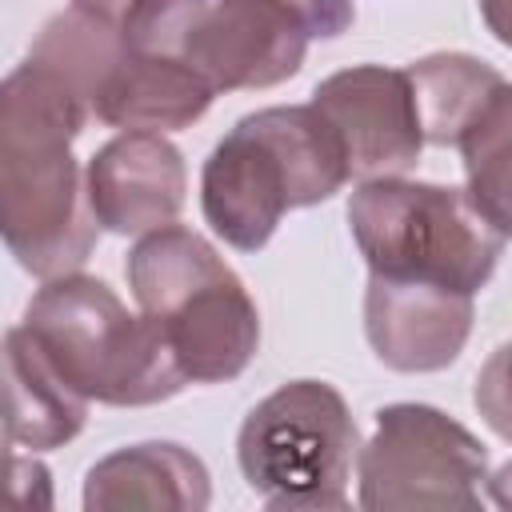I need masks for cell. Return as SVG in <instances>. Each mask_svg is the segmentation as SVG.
I'll list each match as a JSON object with an SVG mask.
<instances>
[{"label":"cell","mask_w":512,"mask_h":512,"mask_svg":"<svg viewBox=\"0 0 512 512\" xmlns=\"http://www.w3.org/2000/svg\"><path fill=\"white\" fill-rule=\"evenodd\" d=\"M132 4L136 0H72V8H80L88 16H100V20H112V24H120Z\"/></svg>","instance_id":"e0dca14e"},{"label":"cell","mask_w":512,"mask_h":512,"mask_svg":"<svg viewBox=\"0 0 512 512\" xmlns=\"http://www.w3.org/2000/svg\"><path fill=\"white\" fill-rule=\"evenodd\" d=\"M404 72L412 84L420 136L436 148H456L496 108L512 104L508 76L468 52H432L412 60Z\"/></svg>","instance_id":"9a60e30c"},{"label":"cell","mask_w":512,"mask_h":512,"mask_svg":"<svg viewBox=\"0 0 512 512\" xmlns=\"http://www.w3.org/2000/svg\"><path fill=\"white\" fill-rule=\"evenodd\" d=\"M88 424V400L76 396L52 368L24 324L0 340V428L28 452H52L76 440Z\"/></svg>","instance_id":"5bb4252c"},{"label":"cell","mask_w":512,"mask_h":512,"mask_svg":"<svg viewBox=\"0 0 512 512\" xmlns=\"http://www.w3.org/2000/svg\"><path fill=\"white\" fill-rule=\"evenodd\" d=\"M88 112L124 132H180L192 128L216 100L212 84L184 60L128 48L120 28L100 68L84 88Z\"/></svg>","instance_id":"7c38bea8"},{"label":"cell","mask_w":512,"mask_h":512,"mask_svg":"<svg viewBox=\"0 0 512 512\" xmlns=\"http://www.w3.org/2000/svg\"><path fill=\"white\" fill-rule=\"evenodd\" d=\"M352 20V0H136L116 28L128 48L184 60L220 96L292 80L308 44Z\"/></svg>","instance_id":"7a4b0ae2"},{"label":"cell","mask_w":512,"mask_h":512,"mask_svg":"<svg viewBox=\"0 0 512 512\" xmlns=\"http://www.w3.org/2000/svg\"><path fill=\"white\" fill-rule=\"evenodd\" d=\"M344 148L312 104L240 116L200 172L204 224L236 252H260L292 208L332 200L348 184Z\"/></svg>","instance_id":"3957f363"},{"label":"cell","mask_w":512,"mask_h":512,"mask_svg":"<svg viewBox=\"0 0 512 512\" xmlns=\"http://www.w3.org/2000/svg\"><path fill=\"white\" fill-rule=\"evenodd\" d=\"M348 228L372 276L468 296L488 288L508 244L464 188L408 176L360 180L348 196Z\"/></svg>","instance_id":"8992f818"},{"label":"cell","mask_w":512,"mask_h":512,"mask_svg":"<svg viewBox=\"0 0 512 512\" xmlns=\"http://www.w3.org/2000/svg\"><path fill=\"white\" fill-rule=\"evenodd\" d=\"M508 128H512V104L496 108L456 144L464 156L468 200L504 232H508Z\"/></svg>","instance_id":"2e32d148"},{"label":"cell","mask_w":512,"mask_h":512,"mask_svg":"<svg viewBox=\"0 0 512 512\" xmlns=\"http://www.w3.org/2000/svg\"><path fill=\"white\" fill-rule=\"evenodd\" d=\"M124 276L188 384H224L252 364L260 348L256 300L200 232L172 220L136 236Z\"/></svg>","instance_id":"277c9868"},{"label":"cell","mask_w":512,"mask_h":512,"mask_svg":"<svg viewBox=\"0 0 512 512\" xmlns=\"http://www.w3.org/2000/svg\"><path fill=\"white\" fill-rule=\"evenodd\" d=\"M4 444H8V436H4V428H0V448H4Z\"/></svg>","instance_id":"ac0fdd59"},{"label":"cell","mask_w":512,"mask_h":512,"mask_svg":"<svg viewBox=\"0 0 512 512\" xmlns=\"http://www.w3.org/2000/svg\"><path fill=\"white\" fill-rule=\"evenodd\" d=\"M476 320V296L384 280L368 272L364 288V336L376 360L392 372H440L456 364Z\"/></svg>","instance_id":"8fae6325"},{"label":"cell","mask_w":512,"mask_h":512,"mask_svg":"<svg viewBox=\"0 0 512 512\" xmlns=\"http://www.w3.org/2000/svg\"><path fill=\"white\" fill-rule=\"evenodd\" d=\"M88 120L84 96L44 60L24 56L0 80V244L40 280L76 272L96 248L72 152Z\"/></svg>","instance_id":"6da1fadb"},{"label":"cell","mask_w":512,"mask_h":512,"mask_svg":"<svg viewBox=\"0 0 512 512\" xmlns=\"http://www.w3.org/2000/svg\"><path fill=\"white\" fill-rule=\"evenodd\" d=\"M188 168L164 132H120L84 164V204L96 228L144 236L180 216Z\"/></svg>","instance_id":"30bf717a"},{"label":"cell","mask_w":512,"mask_h":512,"mask_svg":"<svg viewBox=\"0 0 512 512\" xmlns=\"http://www.w3.org/2000/svg\"><path fill=\"white\" fill-rule=\"evenodd\" d=\"M212 504V480L196 452L172 440H144L108 452L84 476L88 512H204Z\"/></svg>","instance_id":"4fadbf2b"},{"label":"cell","mask_w":512,"mask_h":512,"mask_svg":"<svg viewBox=\"0 0 512 512\" xmlns=\"http://www.w3.org/2000/svg\"><path fill=\"white\" fill-rule=\"evenodd\" d=\"M360 448L348 400L324 380H288L236 432V464L272 512H344Z\"/></svg>","instance_id":"52a82bcc"},{"label":"cell","mask_w":512,"mask_h":512,"mask_svg":"<svg viewBox=\"0 0 512 512\" xmlns=\"http://www.w3.org/2000/svg\"><path fill=\"white\" fill-rule=\"evenodd\" d=\"M356 504L364 512L484 508L492 476L488 448L432 404H384L372 436L356 448Z\"/></svg>","instance_id":"ba28073f"},{"label":"cell","mask_w":512,"mask_h":512,"mask_svg":"<svg viewBox=\"0 0 512 512\" xmlns=\"http://www.w3.org/2000/svg\"><path fill=\"white\" fill-rule=\"evenodd\" d=\"M24 328L64 384L88 404L148 408L172 400L188 380L164 336L88 272L48 276L24 308Z\"/></svg>","instance_id":"5b68a950"},{"label":"cell","mask_w":512,"mask_h":512,"mask_svg":"<svg viewBox=\"0 0 512 512\" xmlns=\"http://www.w3.org/2000/svg\"><path fill=\"white\" fill-rule=\"evenodd\" d=\"M336 132L352 180L404 176L424 152L404 68L352 64L324 76L308 100Z\"/></svg>","instance_id":"9c48e42d"}]
</instances>
